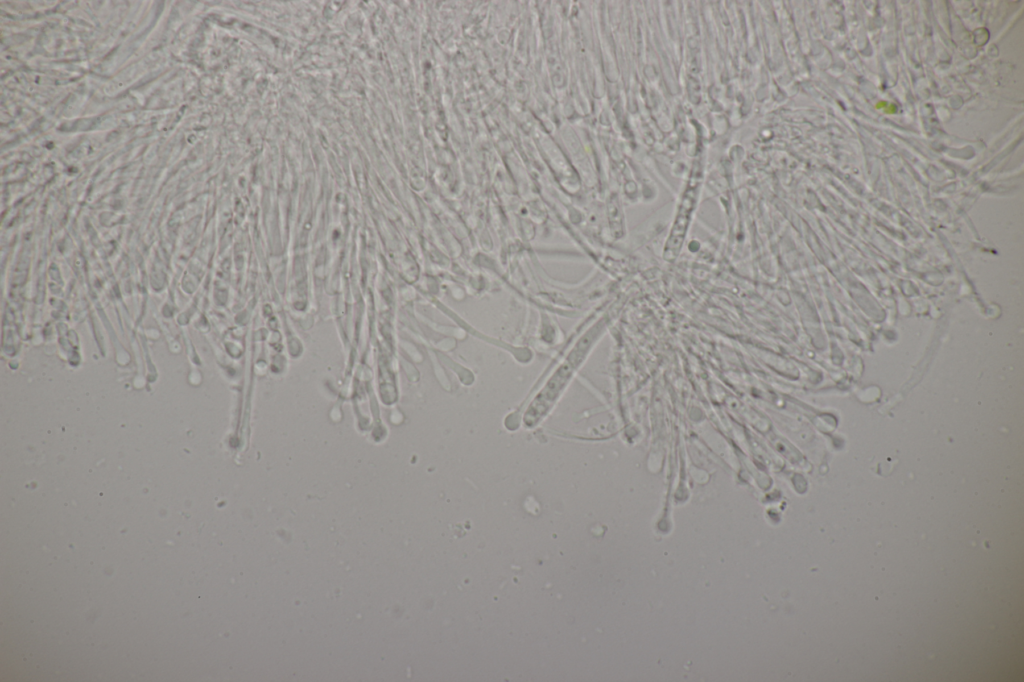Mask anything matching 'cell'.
Returning a JSON list of instances; mask_svg holds the SVG:
<instances>
[{
  "label": "cell",
  "instance_id": "cell-1",
  "mask_svg": "<svg viewBox=\"0 0 1024 682\" xmlns=\"http://www.w3.org/2000/svg\"><path fill=\"white\" fill-rule=\"evenodd\" d=\"M699 170L700 169H697V171L693 172L691 175L689 183L683 194L677 216L666 240L663 257L667 261L675 260L681 252L691 219V214L697 199V192L701 178Z\"/></svg>",
  "mask_w": 1024,
  "mask_h": 682
},
{
  "label": "cell",
  "instance_id": "cell-2",
  "mask_svg": "<svg viewBox=\"0 0 1024 682\" xmlns=\"http://www.w3.org/2000/svg\"><path fill=\"white\" fill-rule=\"evenodd\" d=\"M579 345L577 354L565 363L558 371L551 377L541 392L534 398L529 408L524 414V424L527 427L534 426L539 420L547 413L553 402L558 397L561 389L566 384V381L570 377L575 365H577L579 359Z\"/></svg>",
  "mask_w": 1024,
  "mask_h": 682
}]
</instances>
